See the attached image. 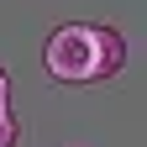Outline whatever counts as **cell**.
Returning <instances> with one entry per match:
<instances>
[{"label":"cell","instance_id":"6da1fadb","mask_svg":"<svg viewBox=\"0 0 147 147\" xmlns=\"http://www.w3.org/2000/svg\"><path fill=\"white\" fill-rule=\"evenodd\" d=\"M42 68L58 84H100L126 68V37L95 21H63L42 42Z\"/></svg>","mask_w":147,"mask_h":147},{"label":"cell","instance_id":"7a4b0ae2","mask_svg":"<svg viewBox=\"0 0 147 147\" xmlns=\"http://www.w3.org/2000/svg\"><path fill=\"white\" fill-rule=\"evenodd\" d=\"M16 142H21V121L11 110H0V147H16Z\"/></svg>","mask_w":147,"mask_h":147},{"label":"cell","instance_id":"3957f363","mask_svg":"<svg viewBox=\"0 0 147 147\" xmlns=\"http://www.w3.org/2000/svg\"><path fill=\"white\" fill-rule=\"evenodd\" d=\"M0 110H11V79H5V68H0Z\"/></svg>","mask_w":147,"mask_h":147}]
</instances>
